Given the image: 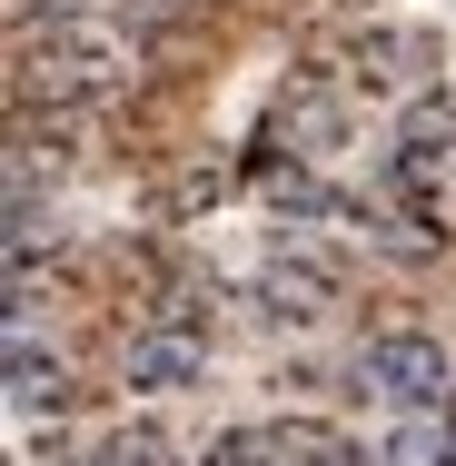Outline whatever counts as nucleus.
<instances>
[{"label":"nucleus","instance_id":"423d86ee","mask_svg":"<svg viewBox=\"0 0 456 466\" xmlns=\"http://www.w3.org/2000/svg\"><path fill=\"white\" fill-rule=\"evenodd\" d=\"M10 407H20V417H40V407H70V377H60V358H40L30 318H10Z\"/></svg>","mask_w":456,"mask_h":466},{"label":"nucleus","instance_id":"6e6552de","mask_svg":"<svg viewBox=\"0 0 456 466\" xmlns=\"http://www.w3.org/2000/svg\"><path fill=\"white\" fill-rule=\"evenodd\" d=\"M258 308H269L278 328L328 318V268H288V258H269V268H258Z\"/></svg>","mask_w":456,"mask_h":466},{"label":"nucleus","instance_id":"39448f33","mask_svg":"<svg viewBox=\"0 0 456 466\" xmlns=\"http://www.w3.org/2000/svg\"><path fill=\"white\" fill-rule=\"evenodd\" d=\"M367 466H456V407H427V417H397L377 437Z\"/></svg>","mask_w":456,"mask_h":466},{"label":"nucleus","instance_id":"20e7f679","mask_svg":"<svg viewBox=\"0 0 456 466\" xmlns=\"http://www.w3.org/2000/svg\"><path fill=\"white\" fill-rule=\"evenodd\" d=\"M278 139H288V159H308V169H318V159L348 139V99L318 90V80H298V90L278 99Z\"/></svg>","mask_w":456,"mask_h":466},{"label":"nucleus","instance_id":"1a4fd4ad","mask_svg":"<svg viewBox=\"0 0 456 466\" xmlns=\"http://www.w3.org/2000/svg\"><path fill=\"white\" fill-rule=\"evenodd\" d=\"M278 466H367V457L318 417H278Z\"/></svg>","mask_w":456,"mask_h":466},{"label":"nucleus","instance_id":"0eeeda50","mask_svg":"<svg viewBox=\"0 0 456 466\" xmlns=\"http://www.w3.org/2000/svg\"><path fill=\"white\" fill-rule=\"evenodd\" d=\"M407 60H417V40H407V30H367L358 50H348V80L377 90V99H417V70H407Z\"/></svg>","mask_w":456,"mask_h":466},{"label":"nucleus","instance_id":"f03ea898","mask_svg":"<svg viewBox=\"0 0 456 466\" xmlns=\"http://www.w3.org/2000/svg\"><path fill=\"white\" fill-rule=\"evenodd\" d=\"M358 397L397 407V417H427V407H447V397H456V368H447L437 338L397 328V338H367V348H358Z\"/></svg>","mask_w":456,"mask_h":466},{"label":"nucleus","instance_id":"9b49d317","mask_svg":"<svg viewBox=\"0 0 456 466\" xmlns=\"http://www.w3.org/2000/svg\"><path fill=\"white\" fill-rule=\"evenodd\" d=\"M198 466H278V427H218Z\"/></svg>","mask_w":456,"mask_h":466},{"label":"nucleus","instance_id":"7ed1b4c3","mask_svg":"<svg viewBox=\"0 0 456 466\" xmlns=\"http://www.w3.org/2000/svg\"><path fill=\"white\" fill-rule=\"evenodd\" d=\"M119 377H129V387H149V397L198 387V377H208V338H198V328H139V338L119 348Z\"/></svg>","mask_w":456,"mask_h":466},{"label":"nucleus","instance_id":"f257e3e1","mask_svg":"<svg viewBox=\"0 0 456 466\" xmlns=\"http://www.w3.org/2000/svg\"><path fill=\"white\" fill-rule=\"evenodd\" d=\"M139 80V40L129 30H109V20H50V30H30L20 40V99H50V109H70V99H109Z\"/></svg>","mask_w":456,"mask_h":466},{"label":"nucleus","instance_id":"9d476101","mask_svg":"<svg viewBox=\"0 0 456 466\" xmlns=\"http://www.w3.org/2000/svg\"><path fill=\"white\" fill-rule=\"evenodd\" d=\"M90 466H179V447H169L159 427H109Z\"/></svg>","mask_w":456,"mask_h":466}]
</instances>
